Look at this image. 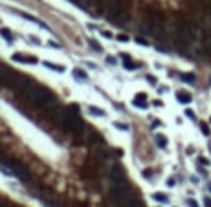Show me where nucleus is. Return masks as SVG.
<instances>
[{"mask_svg": "<svg viewBox=\"0 0 211 207\" xmlns=\"http://www.w3.org/2000/svg\"><path fill=\"white\" fill-rule=\"evenodd\" d=\"M63 126H65V129H67V131L74 133V135L83 133V124H82V120L76 117V113H70V109L67 111L65 119H63Z\"/></svg>", "mask_w": 211, "mask_h": 207, "instance_id": "obj_2", "label": "nucleus"}, {"mask_svg": "<svg viewBox=\"0 0 211 207\" xmlns=\"http://www.w3.org/2000/svg\"><path fill=\"white\" fill-rule=\"evenodd\" d=\"M204 47H206V52H207V54L211 56V35H209V37L206 39V43H204Z\"/></svg>", "mask_w": 211, "mask_h": 207, "instance_id": "obj_18", "label": "nucleus"}, {"mask_svg": "<svg viewBox=\"0 0 211 207\" xmlns=\"http://www.w3.org/2000/svg\"><path fill=\"white\" fill-rule=\"evenodd\" d=\"M187 205H189V207H198V203L195 200H187Z\"/></svg>", "mask_w": 211, "mask_h": 207, "instance_id": "obj_25", "label": "nucleus"}, {"mask_svg": "<svg viewBox=\"0 0 211 207\" xmlns=\"http://www.w3.org/2000/svg\"><path fill=\"white\" fill-rule=\"evenodd\" d=\"M89 44H91V47H93V48H95L97 52H102V47H100V44H98L97 41H93V39H89Z\"/></svg>", "mask_w": 211, "mask_h": 207, "instance_id": "obj_19", "label": "nucleus"}, {"mask_svg": "<svg viewBox=\"0 0 211 207\" xmlns=\"http://www.w3.org/2000/svg\"><path fill=\"white\" fill-rule=\"evenodd\" d=\"M19 17H22V19H26V20H30V22H35V24H39L41 28H46V24H43V22L37 19V17H33V15H30V13H24V11H15Z\"/></svg>", "mask_w": 211, "mask_h": 207, "instance_id": "obj_7", "label": "nucleus"}, {"mask_svg": "<svg viewBox=\"0 0 211 207\" xmlns=\"http://www.w3.org/2000/svg\"><path fill=\"white\" fill-rule=\"evenodd\" d=\"M43 65H44V67H48L50 71H58V72H63V71H65L61 65H54V63H50V61H43Z\"/></svg>", "mask_w": 211, "mask_h": 207, "instance_id": "obj_13", "label": "nucleus"}, {"mask_svg": "<svg viewBox=\"0 0 211 207\" xmlns=\"http://www.w3.org/2000/svg\"><path fill=\"white\" fill-rule=\"evenodd\" d=\"M76 4L80 6V9H83V11H85V9H89V8H91V0H76Z\"/></svg>", "mask_w": 211, "mask_h": 207, "instance_id": "obj_17", "label": "nucleus"}, {"mask_svg": "<svg viewBox=\"0 0 211 207\" xmlns=\"http://www.w3.org/2000/svg\"><path fill=\"white\" fill-rule=\"evenodd\" d=\"M0 207H2V205H0Z\"/></svg>", "mask_w": 211, "mask_h": 207, "instance_id": "obj_35", "label": "nucleus"}, {"mask_svg": "<svg viewBox=\"0 0 211 207\" xmlns=\"http://www.w3.org/2000/svg\"><path fill=\"white\" fill-rule=\"evenodd\" d=\"M48 95H50V93H46L44 89H41V87H37V85H35V87L30 91V93H28V98H30L32 102H35V104H43Z\"/></svg>", "mask_w": 211, "mask_h": 207, "instance_id": "obj_4", "label": "nucleus"}, {"mask_svg": "<svg viewBox=\"0 0 211 207\" xmlns=\"http://www.w3.org/2000/svg\"><path fill=\"white\" fill-rule=\"evenodd\" d=\"M17 91H20V93H24V95H28L30 91L35 87V83L32 81V78H28V76H15L11 81H9Z\"/></svg>", "mask_w": 211, "mask_h": 207, "instance_id": "obj_3", "label": "nucleus"}, {"mask_svg": "<svg viewBox=\"0 0 211 207\" xmlns=\"http://www.w3.org/2000/svg\"><path fill=\"white\" fill-rule=\"evenodd\" d=\"M89 113H91V115H95V117H106V113H104L102 109L95 107V105H89Z\"/></svg>", "mask_w": 211, "mask_h": 207, "instance_id": "obj_15", "label": "nucleus"}, {"mask_svg": "<svg viewBox=\"0 0 211 207\" xmlns=\"http://www.w3.org/2000/svg\"><path fill=\"white\" fill-rule=\"evenodd\" d=\"M176 98H178V102H181V104H191V100H193V96H191L189 93H183V91H180V93L176 95Z\"/></svg>", "mask_w": 211, "mask_h": 207, "instance_id": "obj_9", "label": "nucleus"}, {"mask_svg": "<svg viewBox=\"0 0 211 207\" xmlns=\"http://www.w3.org/2000/svg\"><path fill=\"white\" fill-rule=\"evenodd\" d=\"M13 61H17V63H32V65H35V63H37V57H33V56H20V54H15V56H13Z\"/></svg>", "mask_w": 211, "mask_h": 207, "instance_id": "obj_5", "label": "nucleus"}, {"mask_svg": "<svg viewBox=\"0 0 211 207\" xmlns=\"http://www.w3.org/2000/svg\"><path fill=\"white\" fill-rule=\"evenodd\" d=\"M0 35H2V37L8 41V43H11V41H13V37H11V32H9V30H6V28H0Z\"/></svg>", "mask_w": 211, "mask_h": 207, "instance_id": "obj_16", "label": "nucleus"}, {"mask_svg": "<svg viewBox=\"0 0 211 207\" xmlns=\"http://www.w3.org/2000/svg\"><path fill=\"white\" fill-rule=\"evenodd\" d=\"M137 43H139V44H145V47H146V44H148V43H146V41H145V39H141V37H139V39H137Z\"/></svg>", "mask_w": 211, "mask_h": 207, "instance_id": "obj_32", "label": "nucleus"}, {"mask_svg": "<svg viewBox=\"0 0 211 207\" xmlns=\"http://www.w3.org/2000/svg\"><path fill=\"white\" fill-rule=\"evenodd\" d=\"M180 80H181L183 83H195V81H196V76L191 74V72H183V74L180 76Z\"/></svg>", "mask_w": 211, "mask_h": 207, "instance_id": "obj_10", "label": "nucleus"}, {"mask_svg": "<svg viewBox=\"0 0 211 207\" xmlns=\"http://www.w3.org/2000/svg\"><path fill=\"white\" fill-rule=\"evenodd\" d=\"M167 185H169V187H174V185H176V181H174V179H172V178H171V179H169V181H167Z\"/></svg>", "mask_w": 211, "mask_h": 207, "instance_id": "obj_30", "label": "nucleus"}, {"mask_svg": "<svg viewBox=\"0 0 211 207\" xmlns=\"http://www.w3.org/2000/svg\"><path fill=\"white\" fill-rule=\"evenodd\" d=\"M106 61H107V65H117V57H113V56H107Z\"/></svg>", "mask_w": 211, "mask_h": 207, "instance_id": "obj_21", "label": "nucleus"}, {"mask_svg": "<svg viewBox=\"0 0 211 207\" xmlns=\"http://www.w3.org/2000/svg\"><path fill=\"white\" fill-rule=\"evenodd\" d=\"M204 203H206V207H211V198H206Z\"/></svg>", "mask_w": 211, "mask_h": 207, "instance_id": "obj_31", "label": "nucleus"}, {"mask_svg": "<svg viewBox=\"0 0 211 207\" xmlns=\"http://www.w3.org/2000/svg\"><path fill=\"white\" fill-rule=\"evenodd\" d=\"M152 198H154L156 202H161V203H167V202H169V196H167V194H163V192H156V194H152Z\"/></svg>", "mask_w": 211, "mask_h": 207, "instance_id": "obj_14", "label": "nucleus"}, {"mask_svg": "<svg viewBox=\"0 0 211 207\" xmlns=\"http://www.w3.org/2000/svg\"><path fill=\"white\" fill-rule=\"evenodd\" d=\"M124 68H126V71H133V68H137V65H133L130 59H126V63H124Z\"/></svg>", "mask_w": 211, "mask_h": 207, "instance_id": "obj_20", "label": "nucleus"}, {"mask_svg": "<svg viewBox=\"0 0 211 207\" xmlns=\"http://www.w3.org/2000/svg\"><path fill=\"white\" fill-rule=\"evenodd\" d=\"M115 128H119V129H128V126H124V124H119V122H115Z\"/></svg>", "mask_w": 211, "mask_h": 207, "instance_id": "obj_27", "label": "nucleus"}, {"mask_svg": "<svg viewBox=\"0 0 211 207\" xmlns=\"http://www.w3.org/2000/svg\"><path fill=\"white\" fill-rule=\"evenodd\" d=\"M185 115H187V117H189V119H195V113H193L191 109H187V111H185Z\"/></svg>", "mask_w": 211, "mask_h": 207, "instance_id": "obj_28", "label": "nucleus"}, {"mask_svg": "<svg viewBox=\"0 0 211 207\" xmlns=\"http://www.w3.org/2000/svg\"><path fill=\"white\" fill-rule=\"evenodd\" d=\"M72 74H74V78H76L78 81H85V80H87V74L82 71V68H74V71H72Z\"/></svg>", "mask_w": 211, "mask_h": 207, "instance_id": "obj_11", "label": "nucleus"}, {"mask_svg": "<svg viewBox=\"0 0 211 207\" xmlns=\"http://www.w3.org/2000/svg\"><path fill=\"white\" fill-rule=\"evenodd\" d=\"M111 187H113V192L119 200H124L128 198V183L122 176V170L119 167H115L111 170Z\"/></svg>", "mask_w": 211, "mask_h": 207, "instance_id": "obj_1", "label": "nucleus"}, {"mask_svg": "<svg viewBox=\"0 0 211 207\" xmlns=\"http://www.w3.org/2000/svg\"><path fill=\"white\" fill-rule=\"evenodd\" d=\"M117 41H121V43H128V41H130V37H128V35H119V37H117Z\"/></svg>", "mask_w": 211, "mask_h": 207, "instance_id": "obj_23", "label": "nucleus"}, {"mask_svg": "<svg viewBox=\"0 0 211 207\" xmlns=\"http://www.w3.org/2000/svg\"><path fill=\"white\" fill-rule=\"evenodd\" d=\"M139 30H141V33H145V35H154V26H152V22H148V20H145L143 24L139 26Z\"/></svg>", "mask_w": 211, "mask_h": 207, "instance_id": "obj_8", "label": "nucleus"}, {"mask_svg": "<svg viewBox=\"0 0 211 207\" xmlns=\"http://www.w3.org/2000/svg\"><path fill=\"white\" fill-rule=\"evenodd\" d=\"M207 191H209V192H211V183H209V185H207Z\"/></svg>", "mask_w": 211, "mask_h": 207, "instance_id": "obj_33", "label": "nucleus"}, {"mask_svg": "<svg viewBox=\"0 0 211 207\" xmlns=\"http://www.w3.org/2000/svg\"><path fill=\"white\" fill-rule=\"evenodd\" d=\"M156 144L159 146V148H167V137L165 135H156Z\"/></svg>", "mask_w": 211, "mask_h": 207, "instance_id": "obj_12", "label": "nucleus"}, {"mask_svg": "<svg viewBox=\"0 0 211 207\" xmlns=\"http://www.w3.org/2000/svg\"><path fill=\"white\" fill-rule=\"evenodd\" d=\"M133 105H135V107H139V109H146V105H148L146 96H145L143 93H139V95L133 98Z\"/></svg>", "mask_w": 211, "mask_h": 207, "instance_id": "obj_6", "label": "nucleus"}, {"mask_svg": "<svg viewBox=\"0 0 211 207\" xmlns=\"http://www.w3.org/2000/svg\"><path fill=\"white\" fill-rule=\"evenodd\" d=\"M146 80H148V83L156 85V78H154V76H150V74H148V76H146Z\"/></svg>", "mask_w": 211, "mask_h": 207, "instance_id": "obj_26", "label": "nucleus"}, {"mask_svg": "<svg viewBox=\"0 0 211 207\" xmlns=\"http://www.w3.org/2000/svg\"><path fill=\"white\" fill-rule=\"evenodd\" d=\"M100 33H102V35H104L106 39H113V33H111V32H107V30H102Z\"/></svg>", "mask_w": 211, "mask_h": 207, "instance_id": "obj_22", "label": "nucleus"}, {"mask_svg": "<svg viewBox=\"0 0 211 207\" xmlns=\"http://www.w3.org/2000/svg\"><path fill=\"white\" fill-rule=\"evenodd\" d=\"M70 2H76V0H70Z\"/></svg>", "mask_w": 211, "mask_h": 207, "instance_id": "obj_34", "label": "nucleus"}, {"mask_svg": "<svg viewBox=\"0 0 211 207\" xmlns=\"http://www.w3.org/2000/svg\"><path fill=\"white\" fill-rule=\"evenodd\" d=\"M198 161H200V163H202V165H206V167H207V165H209V161H207V159H206V157H200V159H198Z\"/></svg>", "mask_w": 211, "mask_h": 207, "instance_id": "obj_29", "label": "nucleus"}, {"mask_svg": "<svg viewBox=\"0 0 211 207\" xmlns=\"http://www.w3.org/2000/svg\"><path fill=\"white\" fill-rule=\"evenodd\" d=\"M200 129H202V133H204V135H209V128H207L206 124H202V126H200Z\"/></svg>", "mask_w": 211, "mask_h": 207, "instance_id": "obj_24", "label": "nucleus"}]
</instances>
